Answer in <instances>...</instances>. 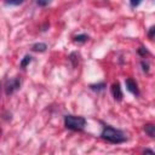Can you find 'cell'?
<instances>
[{"label":"cell","instance_id":"cell-1","mask_svg":"<svg viewBox=\"0 0 155 155\" xmlns=\"http://www.w3.org/2000/svg\"><path fill=\"white\" fill-rule=\"evenodd\" d=\"M101 137L104 140L113 143V144H120V143H125L127 140L125 133L121 130L114 128L111 126H104V128L101 133Z\"/></svg>","mask_w":155,"mask_h":155},{"label":"cell","instance_id":"cell-2","mask_svg":"<svg viewBox=\"0 0 155 155\" xmlns=\"http://www.w3.org/2000/svg\"><path fill=\"white\" fill-rule=\"evenodd\" d=\"M64 126L71 131H81L86 126V119L82 116H76V115H65Z\"/></svg>","mask_w":155,"mask_h":155},{"label":"cell","instance_id":"cell-3","mask_svg":"<svg viewBox=\"0 0 155 155\" xmlns=\"http://www.w3.org/2000/svg\"><path fill=\"white\" fill-rule=\"evenodd\" d=\"M19 88H21V79L19 78H13V79H10V80L6 81L5 93H6V96H11L15 91H17Z\"/></svg>","mask_w":155,"mask_h":155},{"label":"cell","instance_id":"cell-4","mask_svg":"<svg viewBox=\"0 0 155 155\" xmlns=\"http://www.w3.org/2000/svg\"><path fill=\"white\" fill-rule=\"evenodd\" d=\"M110 91H111V96L114 97L115 101L120 102L122 99V91H121V87H120L119 82H114L110 87Z\"/></svg>","mask_w":155,"mask_h":155},{"label":"cell","instance_id":"cell-5","mask_svg":"<svg viewBox=\"0 0 155 155\" xmlns=\"http://www.w3.org/2000/svg\"><path fill=\"white\" fill-rule=\"evenodd\" d=\"M125 84H126V88L132 93V94H134V96H138L139 94V90H138V85H137V82L133 80V79H126L125 80Z\"/></svg>","mask_w":155,"mask_h":155},{"label":"cell","instance_id":"cell-6","mask_svg":"<svg viewBox=\"0 0 155 155\" xmlns=\"http://www.w3.org/2000/svg\"><path fill=\"white\" fill-rule=\"evenodd\" d=\"M144 132H145L150 138H154V136H155V125H153V124H147V125H144Z\"/></svg>","mask_w":155,"mask_h":155},{"label":"cell","instance_id":"cell-7","mask_svg":"<svg viewBox=\"0 0 155 155\" xmlns=\"http://www.w3.org/2000/svg\"><path fill=\"white\" fill-rule=\"evenodd\" d=\"M46 48H47V45L44 42H38V44L33 45V47H31V50L35 52H44V51H46Z\"/></svg>","mask_w":155,"mask_h":155},{"label":"cell","instance_id":"cell-8","mask_svg":"<svg viewBox=\"0 0 155 155\" xmlns=\"http://www.w3.org/2000/svg\"><path fill=\"white\" fill-rule=\"evenodd\" d=\"M87 40H88V35H86V34H79V35L74 36L75 42H86Z\"/></svg>","mask_w":155,"mask_h":155},{"label":"cell","instance_id":"cell-9","mask_svg":"<svg viewBox=\"0 0 155 155\" xmlns=\"http://www.w3.org/2000/svg\"><path fill=\"white\" fill-rule=\"evenodd\" d=\"M30 62H31V57H30L29 54L24 56V57H23V59L21 61V68H23V69H24V68H25Z\"/></svg>","mask_w":155,"mask_h":155},{"label":"cell","instance_id":"cell-10","mask_svg":"<svg viewBox=\"0 0 155 155\" xmlns=\"http://www.w3.org/2000/svg\"><path fill=\"white\" fill-rule=\"evenodd\" d=\"M92 90H94V91H101V90H103L104 87H105V84L104 82H99V84H94V85H91L90 86Z\"/></svg>","mask_w":155,"mask_h":155},{"label":"cell","instance_id":"cell-11","mask_svg":"<svg viewBox=\"0 0 155 155\" xmlns=\"http://www.w3.org/2000/svg\"><path fill=\"white\" fill-rule=\"evenodd\" d=\"M24 0H5L6 5H13V6H18L21 4H23Z\"/></svg>","mask_w":155,"mask_h":155},{"label":"cell","instance_id":"cell-12","mask_svg":"<svg viewBox=\"0 0 155 155\" xmlns=\"http://www.w3.org/2000/svg\"><path fill=\"white\" fill-rule=\"evenodd\" d=\"M51 1H52V0H35V4H36L38 6H40V7H45V6H47Z\"/></svg>","mask_w":155,"mask_h":155},{"label":"cell","instance_id":"cell-13","mask_svg":"<svg viewBox=\"0 0 155 155\" xmlns=\"http://www.w3.org/2000/svg\"><path fill=\"white\" fill-rule=\"evenodd\" d=\"M138 53H139L142 57H145V56L149 54V51H148L145 47H139V48H138Z\"/></svg>","mask_w":155,"mask_h":155},{"label":"cell","instance_id":"cell-14","mask_svg":"<svg viewBox=\"0 0 155 155\" xmlns=\"http://www.w3.org/2000/svg\"><path fill=\"white\" fill-rule=\"evenodd\" d=\"M140 65H142V69H143L144 73H149V64H148V62L142 61L140 62Z\"/></svg>","mask_w":155,"mask_h":155},{"label":"cell","instance_id":"cell-15","mask_svg":"<svg viewBox=\"0 0 155 155\" xmlns=\"http://www.w3.org/2000/svg\"><path fill=\"white\" fill-rule=\"evenodd\" d=\"M154 33H155V27H154V25H151V27L149 28V31H148V36H149V39H150V40H153V39H154Z\"/></svg>","mask_w":155,"mask_h":155},{"label":"cell","instance_id":"cell-16","mask_svg":"<svg viewBox=\"0 0 155 155\" xmlns=\"http://www.w3.org/2000/svg\"><path fill=\"white\" fill-rule=\"evenodd\" d=\"M143 0H130V5H131V7H137V6H139V4L142 2Z\"/></svg>","mask_w":155,"mask_h":155},{"label":"cell","instance_id":"cell-17","mask_svg":"<svg viewBox=\"0 0 155 155\" xmlns=\"http://www.w3.org/2000/svg\"><path fill=\"white\" fill-rule=\"evenodd\" d=\"M144 153H149V154H154V150H150V149H145Z\"/></svg>","mask_w":155,"mask_h":155},{"label":"cell","instance_id":"cell-18","mask_svg":"<svg viewBox=\"0 0 155 155\" xmlns=\"http://www.w3.org/2000/svg\"><path fill=\"white\" fill-rule=\"evenodd\" d=\"M0 136H1V128H0Z\"/></svg>","mask_w":155,"mask_h":155}]
</instances>
